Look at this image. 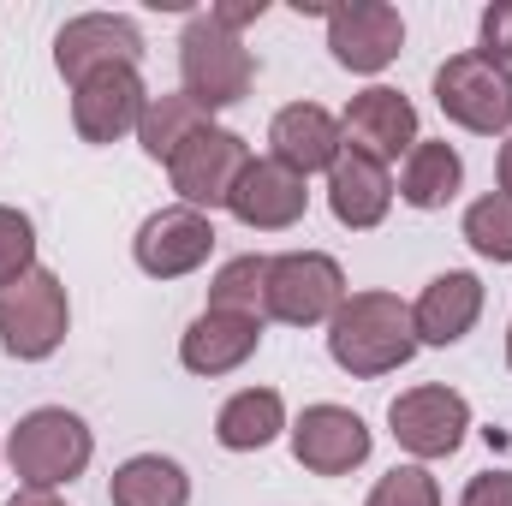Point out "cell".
I'll list each match as a JSON object with an SVG mask.
<instances>
[{
    "instance_id": "cell-6",
    "label": "cell",
    "mask_w": 512,
    "mask_h": 506,
    "mask_svg": "<svg viewBox=\"0 0 512 506\" xmlns=\"http://www.w3.org/2000/svg\"><path fill=\"white\" fill-rule=\"evenodd\" d=\"M346 304V268L328 251H280L268 256V322L322 328Z\"/></svg>"
},
{
    "instance_id": "cell-25",
    "label": "cell",
    "mask_w": 512,
    "mask_h": 506,
    "mask_svg": "<svg viewBox=\"0 0 512 506\" xmlns=\"http://www.w3.org/2000/svg\"><path fill=\"white\" fill-rule=\"evenodd\" d=\"M465 245L483 256V262H512V197L507 191H489L465 209Z\"/></svg>"
},
{
    "instance_id": "cell-12",
    "label": "cell",
    "mask_w": 512,
    "mask_h": 506,
    "mask_svg": "<svg viewBox=\"0 0 512 506\" xmlns=\"http://www.w3.org/2000/svg\"><path fill=\"white\" fill-rule=\"evenodd\" d=\"M143 108H149V90H143L137 66H108V72H90L84 84H72V126L96 149L126 143L143 126Z\"/></svg>"
},
{
    "instance_id": "cell-28",
    "label": "cell",
    "mask_w": 512,
    "mask_h": 506,
    "mask_svg": "<svg viewBox=\"0 0 512 506\" xmlns=\"http://www.w3.org/2000/svg\"><path fill=\"white\" fill-rule=\"evenodd\" d=\"M477 54L512 66V0H495V6L483 12V48H477Z\"/></svg>"
},
{
    "instance_id": "cell-7",
    "label": "cell",
    "mask_w": 512,
    "mask_h": 506,
    "mask_svg": "<svg viewBox=\"0 0 512 506\" xmlns=\"http://www.w3.org/2000/svg\"><path fill=\"white\" fill-rule=\"evenodd\" d=\"M387 429L393 441L411 453V465H435V459H453L465 447V429H471V399L447 381H423V387H405L393 405H387Z\"/></svg>"
},
{
    "instance_id": "cell-9",
    "label": "cell",
    "mask_w": 512,
    "mask_h": 506,
    "mask_svg": "<svg viewBox=\"0 0 512 506\" xmlns=\"http://www.w3.org/2000/svg\"><path fill=\"white\" fill-rule=\"evenodd\" d=\"M286 435H292V459H298L310 477H352V471L370 459V447H376L370 423H364L352 405H334V399L304 405Z\"/></svg>"
},
{
    "instance_id": "cell-19",
    "label": "cell",
    "mask_w": 512,
    "mask_h": 506,
    "mask_svg": "<svg viewBox=\"0 0 512 506\" xmlns=\"http://www.w3.org/2000/svg\"><path fill=\"white\" fill-rule=\"evenodd\" d=\"M328 209L346 233H370L382 227L387 209H393V173H387L376 155H358V149H340V161L328 167Z\"/></svg>"
},
{
    "instance_id": "cell-27",
    "label": "cell",
    "mask_w": 512,
    "mask_h": 506,
    "mask_svg": "<svg viewBox=\"0 0 512 506\" xmlns=\"http://www.w3.org/2000/svg\"><path fill=\"white\" fill-rule=\"evenodd\" d=\"M364 506H441V483L429 477V465H393Z\"/></svg>"
},
{
    "instance_id": "cell-18",
    "label": "cell",
    "mask_w": 512,
    "mask_h": 506,
    "mask_svg": "<svg viewBox=\"0 0 512 506\" xmlns=\"http://www.w3.org/2000/svg\"><path fill=\"white\" fill-rule=\"evenodd\" d=\"M262 346V322L256 316H233V310H203L185 334H179V364L191 376L215 381V376H233L245 370Z\"/></svg>"
},
{
    "instance_id": "cell-13",
    "label": "cell",
    "mask_w": 512,
    "mask_h": 506,
    "mask_svg": "<svg viewBox=\"0 0 512 506\" xmlns=\"http://www.w3.org/2000/svg\"><path fill=\"white\" fill-rule=\"evenodd\" d=\"M137 60H143V30L126 12H78L54 36V66H60L66 84H84L90 72L137 66Z\"/></svg>"
},
{
    "instance_id": "cell-1",
    "label": "cell",
    "mask_w": 512,
    "mask_h": 506,
    "mask_svg": "<svg viewBox=\"0 0 512 506\" xmlns=\"http://www.w3.org/2000/svg\"><path fill=\"white\" fill-rule=\"evenodd\" d=\"M328 358L352 381L393 376L417 358V328H411V304L399 292H346V304L328 322Z\"/></svg>"
},
{
    "instance_id": "cell-30",
    "label": "cell",
    "mask_w": 512,
    "mask_h": 506,
    "mask_svg": "<svg viewBox=\"0 0 512 506\" xmlns=\"http://www.w3.org/2000/svg\"><path fill=\"white\" fill-rule=\"evenodd\" d=\"M262 12H268V0H239V6H209V18H215L221 30H233V36H239L245 24H256Z\"/></svg>"
},
{
    "instance_id": "cell-5",
    "label": "cell",
    "mask_w": 512,
    "mask_h": 506,
    "mask_svg": "<svg viewBox=\"0 0 512 506\" xmlns=\"http://www.w3.org/2000/svg\"><path fill=\"white\" fill-rule=\"evenodd\" d=\"M435 108L459 131L477 137H512V66L489 54H453L435 66Z\"/></svg>"
},
{
    "instance_id": "cell-24",
    "label": "cell",
    "mask_w": 512,
    "mask_h": 506,
    "mask_svg": "<svg viewBox=\"0 0 512 506\" xmlns=\"http://www.w3.org/2000/svg\"><path fill=\"white\" fill-rule=\"evenodd\" d=\"M268 256H233V262H221L215 268V280H209V310H233V316H256V322H268Z\"/></svg>"
},
{
    "instance_id": "cell-15",
    "label": "cell",
    "mask_w": 512,
    "mask_h": 506,
    "mask_svg": "<svg viewBox=\"0 0 512 506\" xmlns=\"http://www.w3.org/2000/svg\"><path fill=\"white\" fill-rule=\"evenodd\" d=\"M227 209H233V221L251 227V233H286V227H298L304 209H310V179L286 173V167L268 161V155H262V161L251 155V167L239 173Z\"/></svg>"
},
{
    "instance_id": "cell-8",
    "label": "cell",
    "mask_w": 512,
    "mask_h": 506,
    "mask_svg": "<svg viewBox=\"0 0 512 506\" xmlns=\"http://www.w3.org/2000/svg\"><path fill=\"white\" fill-rule=\"evenodd\" d=\"M245 167H251V143L239 131L203 126L167 161V179H173V191H179L185 209H203L209 215V209H227V197H233V185H239Z\"/></svg>"
},
{
    "instance_id": "cell-17",
    "label": "cell",
    "mask_w": 512,
    "mask_h": 506,
    "mask_svg": "<svg viewBox=\"0 0 512 506\" xmlns=\"http://www.w3.org/2000/svg\"><path fill=\"white\" fill-rule=\"evenodd\" d=\"M483 304H489V292H483V280H477L471 268H447V274H435V280L417 292V304H411L417 346H459V340L477 328Z\"/></svg>"
},
{
    "instance_id": "cell-4",
    "label": "cell",
    "mask_w": 512,
    "mask_h": 506,
    "mask_svg": "<svg viewBox=\"0 0 512 506\" xmlns=\"http://www.w3.org/2000/svg\"><path fill=\"white\" fill-rule=\"evenodd\" d=\"M66 328H72V298L54 268L36 262L24 280L0 286V352L6 358L42 364L66 346Z\"/></svg>"
},
{
    "instance_id": "cell-26",
    "label": "cell",
    "mask_w": 512,
    "mask_h": 506,
    "mask_svg": "<svg viewBox=\"0 0 512 506\" xmlns=\"http://www.w3.org/2000/svg\"><path fill=\"white\" fill-rule=\"evenodd\" d=\"M36 268V221L12 203H0V286L24 280Z\"/></svg>"
},
{
    "instance_id": "cell-31",
    "label": "cell",
    "mask_w": 512,
    "mask_h": 506,
    "mask_svg": "<svg viewBox=\"0 0 512 506\" xmlns=\"http://www.w3.org/2000/svg\"><path fill=\"white\" fill-rule=\"evenodd\" d=\"M6 506H66V501H60L54 489H18V495H12Z\"/></svg>"
},
{
    "instance_id": "cell-33",
    "label": "cell",
    "mask_w": 512,
    "mask_h": 506,
    "mask_svg": "<svg viewBox=\"0 0 512 506\" xmlns=\"http://www.w3.org/2000/svg\"><path fill=\"white\" fill-rule=\"evenodd\" d=\"M507 364H512V322H507Z\"/></svg>"
},
{
    "instance_id": "cell-21",
    "label": "cell",
    "mask_w": 512,
    "mask_h": 506,
    "mask_svg": "<svg viewBox=\"0 0 512 506\" xmlns=\"http://www.w3.org/2000/svg\"><path fill=\"white\" fill-rule=\"evenodd\" d=\"M459 185H465V155L453 149V143H435V137H417V149L405 155V167H399V203H411V209H447L453 197H459Z\"/></svg>"
},
{
    "instance_id": "cell-10",
    "label": "cell",
    "mask_w": 512,
    "mask_h": 506,
    "mask_svg": "<svg viewBox=\"0 0 512 506\" xmlns=\"http://www.w3.org/2000/svg\"><path fill=\"white\" fill-rule=\"evenodd\" d=\"M405 48V18L399 6L387 0H346V6H328V54L358 72V78H376L399 60Z\"/></svg>"
},
{
    "instance_id": "cell-29",
    "label": "cell",
    "mask_w": 512,
    "mask_h": 506,
    "mask_svg": "<svg viewBox=\"0 0 512 506\" xmlns=\"http://www.w3.org/2000/svg\"><path fill=\"white\" fill-rule=\"evenodd\" d=\"M459 506H512V471H477L465 483Z\"/></svg>"
},
{
    "instance_id": "cell-16",
    "label": "cell",
    "mask_w": 512,
    "mask_h": 506,
    "mask_svg": "<svg viewBox=\"0 0 512 506\" xmlns=\"http://www.w3.org/2000/svg\"><path fill=\"white\" fill-rule=\"evenodd\" d=\"M340 149H346V131L322 102H292V108H280L268 120V161H280L298 179L328 173L340 161Z\"/></svg>"
},
{
    "instance_id": "cell-20",
    "label": "cell",
    "mask_w": 512,
    "mask_h": 506,
    "mask_svg": "<svg viewBox=\"0 0 512 506\" xmlns=\"http://www.w3.org/2000/svg\"><path fill=\"white\" fill-rule=\"evenodd\" d=\"M286 423V399L274 387H239L221 411H215V441L227 453H262L268 441H280Z\"/></svg>"
},
{
    "instance_id": "cell-22",
    "label": "cell",
    "mask_w": 512,
    "mask_h": 506,
    "mask_svg": "<svg viewBox=\"0 0 512 506\" xmlns=\"http://www.w3.org/2000/svg\"><path fill=\"white\" fill-rule=\"evenodd\" d=\"M114 506H191V477L167 453H131L108 483Z\"/></svg>"
},
{
    "instance_id": "cell-11",
    "label": "cell",
    "mask_w": 512,
    "mask_h": 506,
    "mask_svg": "<svg viewBox=\"0 0 512 506\" xmlns=\"http://www.w3.org/2000/svg\"><path fill=\"white\" fill-rule=\"evenodd\" d=\"M131 256H137V268H143L149 280H185V274H197V268L215 256V221H209L203 209H185V203L155 209V215L137 227Z\"/></svg>"
},
{
    "instance_id": "cell-3",
    "label": "cell",
    "mask_w": 512,
    "mask_h": 506,
    "mask_svg": "<svg viewBox=\"0 0 512 506\" xmlns=\"http://www.w3.org/2000/svg\"><path fill=\"white\" fill-rule=\"evenodd\" d=\"M256 84V60L245 48V36L221 30L209 12H191L185 30H179V90L203 108V114H221V108H239Z\"/></svg>"
},
{
    "instance_id": "cell-14",
    "label": "cell",
    "mask_w": 512,
    "mask_h": 506,
    "mask_svg": "<svg viewBox=\"0 0 512 506\" xmlns=\"http://www.w3.org/2000/svg\"><path fill=\"white\" fill-rule=\"evenodd\" d=\"M340 131H346V149L376 155L382 167H393V161H405V155L417 149V108H411V96H399L393 84H370V90H358V96L346 102Z\"/></svg>"
},
{
    "instance_id": "cell-23",
    "label": "cell",
    "mask_w": 512,
    "mask_h": 506,
    "mask_svg": "<svg viewBox=\"0 0 512 506\" xmlns=\"http://www.w3.org/2000/svg\"><path fill=\"white\" fill-rule=\"evenodd\" d=\"M203 126H215V114H203L185 90H173V96H149V108H143V126H137V143H143V155L149 161H173L191 137Z\"/></svg>"
},
{
    "instance_id": "cell-34",
    "label": "cell",
    "mask_w": 512,
    "mask_h": 506,
    "mask_svg": "<svg viewBox=\"0 0 512 506\" xmlns=\"http://www.w3.org/2000/svg\"><path fill=\"white\" fill-rule=\"evenodd\" d=\"M0 453H6V441H0Z\"/></svg>"
},
{
    "instance_id": "cell-2",
    "label": "cell",
    "mask_w": 512,
    "mask_h": 506,
    "mask_svg": "<svg viewBox=\"0 0 512 506\" xmlns=\"http://www.w3.org/2000/svg\"><path fill=\"white\" fill-rule=\"evenodd\" d=\"M6 459H12L24 489H66V483H78L90 471L96 429L78 411H66V405H36L6 435Z\"/></svg>"
},
{
    "instance_id": "cell-32",
    "label": "cell",
    "mask_w": 512,
    "mask_h": 506,
    "mask_svg": "<svg viewBox=\"0 0 512 506\" xmlns=\"http://www.w3.org/2000/svg\"><path fill=\"white\" fill-rule=\"evenodd\" d=\"M495 173H501V191L512 197V137L501 143V161H495Z\"/></svg>"
}]
</instances>
